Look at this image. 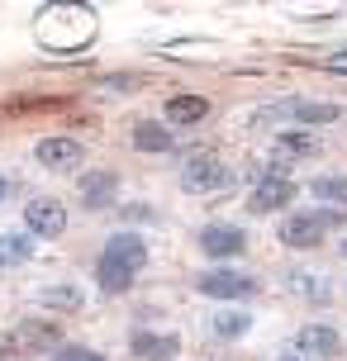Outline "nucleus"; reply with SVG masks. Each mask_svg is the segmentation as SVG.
Instances as JSON below:
<instances>
[{
	"label": "nucleus",
	"instance_id": "1a4fd4ad",
	"mask_svg": "<svg viewBox=\"0 0 347 361\" xmlns=\"http://www.w3.org/2000/svg\"><path fill=\"white\" fill-rule=\"evenodd\" d=\"M34 157L48 166V171H76V166H81V157H86V147H81V138L57 133V138H43V143L34 147Z\"/></svg>",
	"mask_w": 347,
	"mask_h": 361
},
{
	"label": "nucleus",
	"instance_id": "f8f14e48",
	"mask_svg": "<svg viewBox=\"0 0 347 361\" xmlns=\"http://www.w3.org/2000/svg\"><path fill=\"white\" fill-rule=\"evenodd\" d=\"M128 347L138 361H176V352H181V343L171 333H143V328L128 338Z\"/></svg>",
	"mask_w": 347,
	"mask_h": 361
},
{
	"label": "nucleus",
	"instance_id": "0eeeda50",
	"mask_svg": "<svg viewBox=\"0 0 347 361\" xmlns=\"http://www.w3.org/2000/svg\"><path fill=\"white\" fill-rule=\"evenodd\" d=\"M295 200V180L286 171H267V176L252 185V195H248V209L252 214H272V209H286Z\"/></svg>",
	"mask_w": 347,
	"mask_h": 361
},
{
	"label": "nucleus",
	"instance_id": "a211bd4d",
	"mask_svg": "<svg viewBox=\"0 0 347 361\" xmlns=\"http://www.w3.org/2000/svg\"><path fill=\"white\" fill-rule=\"evenodd\" d=\"M214 333H219V338H243V333H248V328H252V319H248V314H243V309H224V314H214Z\"/></svg>",
	"mask_w": 347,
	"mask_h": 361
},
{
	"label": "nucleus",
	"instance_id": "9b49d317",
	"mask_svg": "<svg viewBox=\"0 0 347 361\" xmlns=\"http://www.w3.org/2000/svg\"><path fill=\"white\" fill-rule=\"evenodd\" d=\"M295 347L305 352V361H324V357H338V352H343V338L324 324H310V328H300Z\"/></svg>",
	"mask_w": 347,
	"mask_h": 361
},
{
	"label": "nucleus",
	"instance_id": "f3484780",
	"mask_svg": "<svg viewBox=\"0 0 347 361\" xmlns=\"http://www.w3.org/2000/svg\"><path fill=\"white\" fill-rule=\"evenodd\" d=\"M209 114V100L205 95H171L166 100V128L171 124H200Z\"/></svg>",
	"mask_w": 347,
	"mask_h": 361
},
{
	"label": "nucleus",
	"instance_id": "20e7f679",
	"mask_svg": "<svg viewBox=\"0 0 347 361\" xmlns=\"http://www.w3.org/2000/svg\"><path fill=\"white\" fill-rule=\"evenodd\" d=\"M57 347H62V333L53 324H15L0 338L5 357H43V352H57Z\"/></svg>",
	"mask_w": 347,
	"mask_h": 361
},
{
	"label": "nucleus",
	"instance_id": "412c9836",
	"mask_svg": "<svg viewBox=\"0 0 347 361\" xmlns=\"http://www.w3.org/2000/svg\"><path fill=\"white\" fill-rule=\"evenodd\" d=\"M0 262H29V243L19 233H0Z\"/></svg>",
	"mask_w": 347,
	"mask_h": 361
},
{
	"label": "nucleus",
	"instance_id": "393cba45",
	"mask_svg": "<svg viewBox=\"0 0 347 361\" xmlns=\"http://www.w3.org/2000/svg\"><path fill=\"white\" fill-rule=\"evenodd\" d=\"M5 195H10V180H5V176H0V200H5Z\"/></svg>",
	"mask_w": 347,
	"mask_h": 361
},
{
	"label": "nucleus",
	"instance_id": "6e6552de",
	"mask_svg": "<svg viewBox=\"0 0 347 361\" xmlns=\"http://www.w3.org/2000/svg\"><path fill=\"white\" fill-rule=\"evenodd\" d=\"M243 247H248V233L233 228V224H205L200 228V252L209 257V262H229V257H238Z\"/></svg>",
	"mask_w": 347,
	"mask_h": 361
},
{
	"label": "nucleus",
	"instance_id": "aec40b11",
	"mask_svg": "<svg viewBox=\"0 0 347 361\" xmlns=\"http://www.w3.org/2000/svg\"><path fill=\"white\" fill-rule=\"evenodd\" d=\"M314 152V138H305V133H286L281 143H276V157L281 162H295V157H310Z\"/></svg>",
	"mask_w": 347,
	"mask_h": 361
},
{
	"label": "nucleus",
	"instance_id": "9d476101",
	"mask_svg": "<svg viewBox=\"0 0 347 361\" xmlns=\"http://www.w3.org/2000/svg\"><path fill=\"white\" fill-rule=\"evenodd\" d=\"M267 119H300V124H338L343 109L324 105V100H286V105H272Z\"/></svg>",
	"mask_w": 347,
	"mask_h": 361
},
{
	"label": "nucleus",
	"instance_id": "6ab92c4d",
	"mask_svg": "<svg viewBox=\"0 0 347 361\" xmlns=\"http://www.w3.org/2000/svg\"><path fill=\"white\" fill-rule=\"evenodd\" d=\"M310 190L319 200H329V204H347V176H314Z\"/></svg>",
	"mask_w": 347,
	"mask_h": 361
},
{
	"label": "nucleus",
	"instance_id": "ddd939ff",
	"mask_svg": "<svg viewBox=\"0 0 347 361\" xmlns=\"http://www.w3.org/2000/svg\"><path fill=\"white\" fill-rule=\"evenodd\" d=\"M114 195H119V176H114V171H91V176H81V204H86V209H105Z\"/></svg>",
	"mask_w": 347,
	"mask_h": 361
},
{
	"label": "nucleus",
	"instance_id": "5701e85b",
	"mask_svg": "<svg viewBox=\"0 0 347 361\" xmlns=\"http://www.w3.org/2000/svg\"><path fill=\"white\" fill-rule=\"evenodd\" d=\"M53 361H105V357H100L95 347H76V343H62V347L53 352Z\"/></svg>",
	"mask_w": 347,
	"mask_h": 361
},
{
	"label": "nucleus",
	"instance_id": "f257e3e1",
	"mask_svg": "<svg viewBox=\"0 0 347 361\" xmlns=\"http://www.w3.org/2000/svg\"><path fill=\"white\" fill-rule=\"evenodd\" d=\"M95 10L91 5H48L38 15V43L48 53H81L95 38Z\"/></svg>",
	"mask_w": 347,
	"mask_h": 361
},
{
	"label": "nucleus",
	"instance_id": "2eb2a0df",
	"mask_svg": "<svg viewBox=\"0 0 347 361\" xmlns=\"http://www.w3.org/2000/svg\"><path fill=\"white\" fill-rule=\"evenodd\" d=\"M133 147H138V152H171L176 138H171V128L157 124V119H138V124H133Z\"/></svg>",
	"mask_w": 347,
	"mask_h": 361
},
{
	"label": "nucleus",
	"instance_id": "a878e982",
	"mask_svg": "<svg viewBox=\"0 0 347 361\" xmlns=\"http://www.w3.org/2000/svg\"><path fill=\"white\" fill-rule=\"evenodd\" d=\"M281 361H305V357H281Z\"/></svg>",
	"mask_w": 347,
	"mask_h": 361
},
{
	"label": "nucleus",
	"instance_id": "4468645a",
	"mask_svg": "<svg viewBox=\"0 0 347 361\" xmlns=\"http://www.w3.org/2000/svg\"><path fill=\"white\" fill-rule=\"evenodd\" d=\"M105 257H114V262H124V267L143 271L147 267V243L138 233H114L110 243H105Z\"/></svg>",
	"mask_w": 347,
	"mask_h": 361
},
{
	"label": "nucleus",
	"instance_id": "b1692460",
	"mask_svg": "<svg viewBox=\"0 0 347 361\" xmlns=\"http://www.w3.org/2000/svg\"><path fill=\"white\" fill-rule=\"evenodd\" d=\"M329 67H333V72H343V76H347V53H333V57H329Z\"/></svg>",
	"mask_w": 347,
	"mask_h": 361
},
{
	"label": "nucleus",
	"instance_id": "bb28decb",
	"mask_svg": "<svg viewBox=\"0 0 347 361\" xmlns=\"http://www.w3.org/2000/svg\"><path fill=\"white\" fill-rule=\"evenodd\" d=\"M343 252H347V238H343Z\"/></svg>",
	"mask_w": 347,
	"mask_h": 361
},
{
	"label": "nucleus",
	"instance_id": "7ed1b4c3",
	"mask_svg": "<svg viewBox=\"0 0 347 361\" xmlns=\"http://www.w3.org/2000/svg\"><path fill=\"white\" fill-rule=\"evenodd\" d=\"M229 180H233V171H229L224 157H214V152H190L185 166H181V190H190V195H214Z\"/></svg>",
	"mask_w": 347,
	"mask_h": 361
},
{
	"label": "nucleus",
	"instance_id": "4be33fe9",
	"mask_svg": "<svg viewBox=\"0 0 347 361\" xmlns=\"http://www.w3.org/2000/svg\"><path fill=\"white\" fill-rule=\"evenodd\" d=\"M38 300H43V305H57V309H76V305H81V295H76L72 286H48Z\"/></svg>",
	"mask_w": 347,
	"mask_h": 361
},
{
	"label": "nucleus",
	"instance_id": "423d86ee",
	"mask_svg": "<svg viewBox=\"0 0 347 361\" xmlns=\"http://www.w3.org/2000/svg\"><path fill=\"white\" fill-rule=\"evenodd\" d=\"M195 290L209 295V300H248V295H257V281L248 276V271L214 267V271H205L200 281H195Z\"/></svg>",
	"mask_w": 347,
	"mask_h": 361
},
{
	"label": "nucleus",
	"instance_id": "39448f33",
	"mask_svg": "<svg viewBox=\"0 0 347 361\" xmlns=\"http://www.w3.org/2000/svg\"><path fill=\"white\" fill-rule=\"evenodd\" d=\"M24 228L34 238H62L67 233V204L53 195H34L24 204Z\"/></svg>",
	"mask_w": 347,
	"mask_h": 361
},
{
	"label": "nucleus",
	"instance_id": "f03ea898",
	"mask_svg": "<svg viewBox=\"0 0 347 361\" xmlns=\"http://www.w3.org/2000/svg\"><path fill=\"white\" fill-rule=\"evenodd\" d=\"M347 214H338V209H314V214H291L286 224H281V243L286 247H300V252H310V247H319L324 243V233H329L333 224H343Z\"/></svg>",
	"mask_w": 347,
	"mask_h": 361
},
{
	"label": "nucleus",
	"instance_id": "dca6fc26",
	"mask_svg": "<svg viewBox=\"0 0 347 361\" xmlns=\"http://www.w3.org/2000/svg\"><path fill=\"white\" fill-rule=\"evenodd\" d=\"M133 276H138L133 267H124V262H114V257H105V252L95 262V281H100V290H110V295H124V290L133 286Z\"/></svg>",
	"mask_w": 347,
	"mask_h": 361
}]
</instances>
